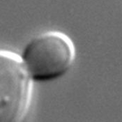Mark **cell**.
I'll list each match as a JSON object with an SVG mask.
<instances>
[{
	"label": "cell",
	"mask_w": 122,
	"mask_h": 122,
	"mask_svg": "<svg viewBox=\"0 0 122 122\" xmlns=\"http://www.w3.org/2000/svg\"><path fill=\"white\" fill-rule=\"evenodd\" d=\"M20 56L33 80L50 81L65 75L71 68L76 49L66 34L51 30L35 36Z\"/></svg>",
	"instance_id": "1"
},
{
	"label": "cell",
	"mask_w": 122,
	"mask_h": 122,
	"mask_svg": "<svg viewBox=\"0 0 122 122\" xmlns=\"http://www.w3.org/2000/svg\"><path fill=\"white\" fill-rule=\"evenodd\" d=\"M32 81L21 56L0 49V122L25 119L31 104Z\"/></svg>",
	"instance_id": "2"
}]
</instances>
